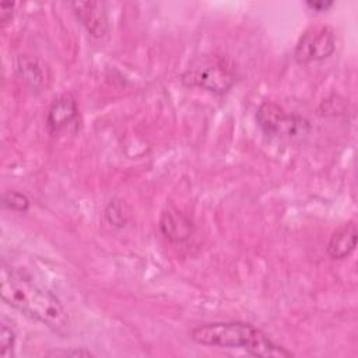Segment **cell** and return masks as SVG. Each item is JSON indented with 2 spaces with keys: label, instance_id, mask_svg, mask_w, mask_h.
<instances>
[{
  "label": "cell",
  "instance_id": "cell-16",
  "mask_svg": "<svg viewBox=\"0 0 358 358\" xmlns=\"http://www.w3.org/2000/svg\"><path fill=\"white\" fill-rule=\"evenodd\" d=\"M310 8L316 10V11H326L327 8H330L333 6L331 1H308L306 3Z\"/></svg>",
  "mask_w": 358,
  "mask_h": 358
},
{
  "label": "cell",
  "instance_id": "cell-9",
  "mask_svg": "<svg viewBox=\"0 0 358 358\" xmlns=\"http://www.w3.org/2000/svg\"><path fill=\"white\" fill-rule=\"evenodd\" d=\"M357 245V227L352 222L341 225L334 231L329 243H327V255L334 260H341L350 256Z\"/></svg>",
  "mask_w": 358,
  "mask_h": 358
},
{
  "label": "cell",
  "instance_id": "cell-14",
  "mask_svg": "<svg viewBox=\"0 0 358 358\" xmlns=\"http://www.w3.org/2000/svg\"><path fill=\"white\" fill-rule=\"evenodd\" d=\"M14 7L15 4L14 3H1L0 4V20L3 24H6L8 20H11L13 17V13H14Z\"/></svg>",
  "mask_w": 358,
  "mask_h": 358
},
{
  "label": "cell",
  "instance_id": "cell-3",
  "mask_svg": "<svg viewBox=\"0 0 358 358\" xmlns=\"http://www.w3.org/2000/svg\"><path fill=\"white\" fill-rule=\"evenodd\" d=\"M183 85L222 94L235 83L234 69L224 56L204 55L197 57L180 77Z\"/></svg>",
  "mask_w": 358,
  "mask_h": 358
},
{
  "label": "cell",
  "instance_id": "cell-15",
  "mask_svg": "<svg viewBox=\"0 0 358 358\" xmlns=\"http://www.w3.org/2000/svg\"><path fill=\"white\" fill-rule=\"evenodd\" d=\"M53 355H73V357H92V354L90 351L85 350H69V351H62V352H52Z\"/></svg>",
  "mask_w": 358,
  "mask_h": 358
},
{
  "label": "cell",
  "instance_id": "cell-8",
  "mask_svg": "<svg viewBox=\"0 0 358 358\" xmlns=\"http://www.w3.org/2000/svg\"><path fill=\"white\" fill-rule=\"evenodd\" d=\"M159 227L162 234L172 242H185L193 232L192 221L175 207H168L162 211Z\"/></svg>",
  "mask_w": 358,
  "mask_h": 358
},
{
  "label": "cell",
  "instance_id": "cell-10",
  "mask_svg": "<svg viewBox=\"0 0 358 358\" xmlns=\"http://www.w3.org/2000/svg\"><path fill=\"white\" fill-rule=\"evenodd\" d=\"M15 73L32 91H41L45 85V71L41 62L29 55H20L15 59Z\"/></svg>",
  "mask_w": 358,
  "mask_h": 358
},
{
  "label": "cell",
  "instance_id": "cell-12",
  "mask_svg": "<svg viewBox=\"0 0 358 358\" xmlns=\"http://www.w3.org/2000/svg\"><path fill=\"white\" fill-rule=\"evenodd\" d=\"M3 206L8 210L25 213L29 208V199L15 190H8L3 194Z\"/></svg>",
  "mask_w": 358,
  "mask_h": 358
},
{
  "label": "cell",
  "instance_id": "cell-5",
  "mask_svg": "<svg viewBox=\"0 0 358 358\" xmlns=\"http://www.w3.org/2000/svg\"><path fill=\"white\" fill-rule=\"evenodd\" d=\"M336 49V36L327 25H312L299 36L294 56L301 64L324 60Z\"/></svg>",
  "mask_w": 358,
  "mask_h": 358
},
{
  "label": "cell",
  "instance_id": "cell-6",
  "mask_svg": "<svg viewBox=\"0 0 358 358\" xmlns=\"http://www.w3.org/2000/svg\"><path fill=\"white\" fill-rule=\"evenodd\" d=\"M73 11L84 28L95 38L103 36L108 29V15L105 4L101 1H76L71 3Z\"/></svg>",
  "mask_w": 358,
  "mask_h": 358
},
{
  "label": "cell",
  "instance_id": "cell-7",
  "mask_svg": "<svg viewBox=\"0 0 358 358\" xmlns=\"http://www.w3.org/2000/svg\"><path fill=\"white\" fill-rule=\"evenodd\" d=\"M76 116L77 101L70 92H64L52 102L46 116V126L50 133H55L69 124Z\"/></svg>",
  "mask_w": 358,
  "mask_h": 358
},
{
  "label": "cell",
  "instance_id": "cell-2",
  "mask_svg": "<svg viewBox=\"0 0 358 358\" xmlns=\"http://www.w3.org/2000/svg\"><path fill=\"white\" fill-rule=\"evenodd\" d=\"M190 338L201 345L241 348L255 357H292V352L274 343L264 331L243 322H214L194 327Z\"/></svg>",
  "mask_w": 358,
  "mask_h": 358
},
{
  "label": "cell",
  "instance_id": "cell-11",
  "mask_svg": "<svg viewBox=\"0 0 358 358\" xmlns=\"http://www.w3.org/2000/svg\"><path fill=\"white\" fill-rule=\"evenodd\" d=\"M15 331L10 323H7L6 317L1 319L0 324V355L3 358L14 357V347H15Z\"/></svg>",
  "mask_w": 358,
  "mask_h": 358
},
{
  "label": "cell",
  "instance_id": "cell-4",
  "mask_svg": "<svg viewBox=\"0 0 358 358\" xmlns=\"http://www.w3.org/2000/svg\"><path fill=\"white\" fill-rule=\"evenodd\" d=\"M256 122L264 134L277 138H301L310 130L305 117L288 113L274 102H263L257 108Z\"/></svg>",
  "mask_w": 358,
  "mask_h": 358
},
{
  "label": "cell",
  "instance_id": "cell-13",
  "mask_svg": "<svg viewBox=\"0 0 358 358\" xmlns=\"http://www.w3.org/2000/svg\"><path fill=\"white\" fill-rule=\"evenodd\" d=\"M105 217L112 225H116V227H123L126 222L123 207L117 200H113L109 203V206L105 210Z\"/></svg>",
  "mask_w": 358,
  "mask_h": 358
},
{
  "label": "cell",
  "instance_id": "cell-1",
  "mask_svg": "<svg viewBox=\"0 0 358 358\" xmlns=\"http://www.w3.org/2000/svg\"><path fill=\"white\" fill-rule=\"evenodd\" d=\"M0 294L6 303L50 329L60 330L67 323L63 305L50 291L8 270L4 264Z\"/></svg>",
  "mask_w": 358,
  "mask_h": 358
}]
</instances>
